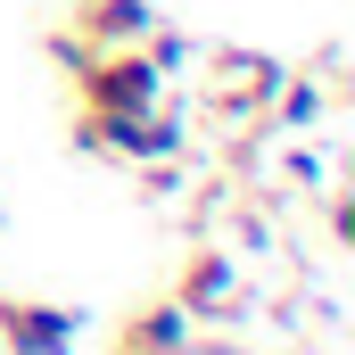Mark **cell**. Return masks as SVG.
Returning a JSON list of instances; mask_svg holds the SVG:
<instances>
[{"instance_id":"cell-1","label":"cell","mask_w":355,"mask_h":355,"mask_svg":"<svg viewBox=\"0 0 355 355\" xmlns=\"http://www.w3.org/2000/svg\"><path fill=\"white\" fill-rule=\"evenodd\" d=\"M157 99H166V75L141 58V42L132 50H91L75 67V107H91V116H141Z\"/></svg>"},{"instance_id":"cell-2","label":"cell","mask_w":355,"mask_h":355,"mask_svg":"<svg viewBox=\"0 0 355 355\" xmlns=\"http://www.w3.org/2000/svg\"><path fill=\"white\" fill-rule=\"evenodd\" d=\"M75 149L157 166V157H182V116L166 107V99H157V107H141V116H91V107H75Z\"/></svg>"},{"instance_id":"cell-3","label":"cell","mask_w":355,"mask_h":355,"mask_svg":"<svg viewBox=\"0 0 355 355\" xmlns=\"http://www.w3.org/2000/svg\"><path fill=\"white\" fill-rule=\"evenodd\" d=\"M272 83H281L272 58H257V50H215L207 58V116L215 124H248V116H265Z\"/></svg>"},{"instance_id":"cell-4","label":"cell","mask_w":355,"mask_h":355,"mask_svg":"<svg viewBox=\"0 0 355 355\" xmlns=\"http://www.w3.org/2000/svg\"><path fill=\"white\" fill-rule=\"evenodd\" d=\"M83 314L50 306V297H0V347L8 355H75Z\"/></svg>"},{"instance_id":"cell-5","label":"cell","mask_w":355,"mask_h":355,"mask_svg":"<svg viewBox=\"0 0 355 355\" xmlns=\"http://www.w3.org/2000/svg\"><path fill=\"white\" fill-rule=\"evenodd\" d=\"M174 306L190 314V322H240V314H248L240 265H232L223 248H198V257L182 265V281H174Z\"/></svg>"},{"instance_id":"cell-6","label":"cell","mask_w":355,"mask_h":355,"mask_svg":"<svg viewBox=\"0 0 355 355\" xmlns=\"http://www.w3.org/2000/svg\"><path fill=\"white\" fill-rule=\"evenodd\" d=\"M190 339H198V322L182 314L174 297H149V306H132V314H124L116 355H190Z\"/></svg>"},{"instance_id":"cell-7","label":"cell","mask_w":355,"mask_h":355,"mask_svg":"<svg viewBox=\"0 0 355 355\" xmlns=\"http://www.w3.org/2000/svg\"><path fill=\"white\" fill-rule=\"evenodd\" d=\"M149 25H157L149 0H75V33H83L91 50H132Z\"/></svg>"},{"instance_id":"cell-8","label":"cell","mask_w":355,"mask_h":355,"mask_svg":"<svg viewBox=\"0 0 355 355\" xmlns=\"http://www.w3.org/2000/svg\"><path fill=\"white\" fill-rule=\"evenodd\" d=\"M141 58H149V67L174 83V75L190 67V58H198V50H190V33H174V25H149V33H141Z\"/></svg>"},{"instance_id":"cell-9","label":"cell","mask_w":355,"mask_h":355,"mask_svg":"<svg viewBox=\"0 0 355 355\" xmlns=\"http://www.w3.org/2000/svg\"><path fill=\"white\" fill-rule=\"evenodd\" d=\"M50 58H58V67L75 75V67H83V58H91V42H83V33H75V25H67V33H50Z\"/></svg>"}]
</instances>
